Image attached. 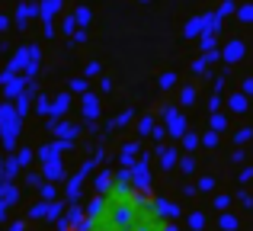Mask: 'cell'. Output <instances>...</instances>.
Here are the masks:
<instances>
[{
	"mask_svg": "<svg viewBox=\"0 0 253 231\" xmlns=\"http://www.w3.org/2000/svg\"><path fill=\"white\" fill-rule=\"evenodd\" d=\"M55 231H179L157 186L131 170L106 174Z\"/></svg>",
	"mask_w": 253,
	"mask_h": 231,
	"instance_id": "1",
	"label": "cell"
}]
</instances>
